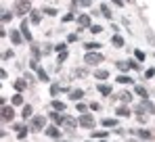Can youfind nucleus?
Listing matches in <instances>:
<instances>
[{"mask_svg": "<svg viewBox=\"0 0 155 142\" xmlns=\"http://www.w3.org/2000/svg\"><path fill=\"white\" fill-rule=\"evenodd\" d=\"M13 11H15V15L25 17V15H29V13H31V2H29V0H17Z\"/></svg>", "mask_w": 155, "mask_h": 142, "instance_id": "f257e3e1", "label": "nucleus"}, {"mask_svg": "<svg viewBox=\"0 0 155 142\" xmlns=\"http://www.w3.org/2000/svg\"><path fill=\"white\" fill-rule=\"evenodd\" d=\"M103 61H105V56L99 50H88L86 56H84V63H86V65H101Z\"/></svg>", "mask_w": 155, "mask_h": 142, "instance_id": "f03ea898", "label": "nucleus"}, {"mask_svg": "<svg viewBox=\"0 0 155 142\" xmlns=\"http://www.w3.org/2000/svg\"><path fill=\"white\" fill-rule=\"evenodd\" d=\"M29 127H31V132H44V127H46V115H34L31 121H29Z\"/></svg>", "mask_w": 155, "mask_h": 142, "instance_id": "7ed1b4c3", "label": "nucleus"}, {"mask_svg": "<svg viewBox=\"0 0 155 142\" xmlns=\"http://www.w3.org/2000/svg\"><path fill=\"white\" fill-rule=\"evenodd\" d=\"M80 125L82 127H88V130H94V115H88V113H80Z\"/></svg>", "mask_w": 155, "mask_h": 142, "instance_id": "20e7f679", "label": "nucleus"}, {"mask_svg": "<svg viewBox=\"0 0 155 142\" xmlns=\"http://www.w3.org/2000/svg\"><path fill=\"white\" fill-rule=\"evenodd\" d=\"M13 107H15L13 102H11V105H2V121H4V123L15 119V109H13Z\"/></svg>", "mask_w": 155, "mask_h": 142, "instance_id": "39448f33", "label": "nucleus"}, {"mask_svg": "<svg viewBox=\"0 0 155 142\" xmlns=\"http://www.w3.org/2000/svg\"><path fill=\"white\" fill-rule=\"evenodd\" d=\"M44 134L52 138V140H61V130H59V125L54 123V125H48V127H44Z\"/></svg>", "mask_w": 155, "mask_h": 142, "instance_id": "423d86ee", "label": "nucleus"}, {"mask_svg": "<svg viewBox=\"0 0 155 142\" xmlns=\"http://www.w3.org/2000/svg\"><path fill=\"white\" fill-rule=\"evenodd\" d=\"M21 34H23V38H25L27 42H31V31H29V21H27V17H23L21 19Z\"/></svg>", "mask_w": 155, "mask_h": 142, "instance_id": "0eeeda50", "label": "nucleus"}, {"mask_svg": "<svg viewBox=\"0 0 155 142\" xmlns=\"http://www.w3.org/2000/svg\"><path fill=\"white\" fill-rule=\"evenodd\" d=\"M23 40H25V38H23L21 29H11V42H13L15 46H19V44H21Z\"/></svg>", "mask_w": 155, "mask_h": 142, "instance_id": "6e6552de", "label": "nucleus"}, {"mask_svg": "<svg viewBox=\"0 0 155 142\" xmlns=\"http://www.w3.org/2000/svg\"><path fill=\"white\" fill-rule=\"evenodd\" d=\"M76 125H80V119H76V117H69V115H65V121H63V127L65 130H76Z\"/></svg>", "mask_w": 155, "mask_h": 142, "instance_id": "1a4fd4ad", "label": "nucleus"}, {"mask_svg": "<svg viewBox=\"0 0 155 142\" xmlns=\"http://www.w3.org/2000/svg\"><path fill=\"white\" fill-rule=\"evenodd\" d=\"M76 21H78V25H80V27H90V15H86V13H80V15H78L76 17Z\"/></svg>", "mask_w": 155, "mask_h": 142, "instance_id": "9d476101", "label": "nucleus"}, {"mask_svg": "<svg viewBox=\"0 0 155 142\" xmlns=\"http://www.w3.org/2000/svg\"><path fill=\"white\" fill-rule=\"evenodd\" d=\"M42 15H44V13H42V11H34V8H31V13H29V21H31V23H40V21H42Z\"/></svg>", "mask_w": 155, "mask_h": 142, "instance_id": "9b49d317", "label": "nucleus"}, {"mask_svg": "<svg viewBox=\"0 0 155 142\" xmlns=\"http://www.w3.org/2000/svg\"><path fill=\"white\" fill-rule=\"evenodd\" d=\"M115 115H117V117H130L132 113H130V109L126 105H120V107L115 109Z\"/></svg>", "mask_w": 155, "mask_h": 142, "instance_id": "f8f14e48", "label": "nucleus"}, {"mask_svg": "<svg viewBox=\"0 0 155 142\" xmlns=\"http://www.w3.org/2000/svg\"><path fill=\"white\" fill-rule=\"evenodd\" d=\"M71 4H74V8H88V6H92V0H71Z\"/></svg>", "mask_w": 155, "mask_h": 142, "instance_id": "ddd939ff", "label": "nucleus"}, {"mask_svg": "<svg viewBox=\"0 0 155 142\" xmlns=\"http://www.w3.org/2000/svg\"><path fill=\"white\" fill-rule=\"evenodd\" d=\"M61 92H67V88L61 86V84H52L51 86V96H57V94H61Z\"/></svg>", "mask_w": 155, "mask_h": 142, "instance_id": "4468645a", "label": "nucleus"}, {"mask_svg": "<svg viewBox=\"0 0 155 142\" xmlns=\"http://www.w3.org/2000/svg\"><path fill=\"white\" fill-rule=\"evenodd\" d=\"M29 130H31L29 125H17V132H19V134H17V138H19V140H23V138L27 136V132H29Z\"/></svg>", "mask_w": 155, "mask_h": 142, "instance_id": "2eb2a0df", "label": "nucleus"}, {"mask_svg": "<svg viewBox=\"0 0 155 142\" xmlns=\"http://www.w3.org/2000/svg\"><path fill=\"white\" fill-rule=\"evenodd\" d=\"M69 98H71V100H82V98H84V90H80V88H78V90H69Z\"/></svg>", "mask_w": 155, "mask_h": 142, "instance_id": "dca6fc26", "label": "nucleus"}, {"mask_svg": "<svg viewBox=\"0 0 155 142\" xmlns=\"http://www.w3.org/2000/svg\"><path fill=\"white\" fill-rule=\"evenodd\" d=\"M99 11H101V15H103L105 19H109V21H111L113 13H111V8H109V4H101V8H99Z\"/></svg>", "mask_w": 155, "mask_h": 142, "instance_id": "f3484780", "label": "nucleus"}, {"mask_svg": "<svg viewBox=\"0 0 155 142\" xmlns=\"http://www.w3.org/2000/svg\"><path fill=\"white\" fill-rule=\"evenodd\" d=\"M134 134H136L138 138H145V140H151V138H153V134H151L149 130H134Z\"/></svg>", "mask_w": 155, "mask_h": 142, "instance_id": "a211bd4d", "label": "nucleus"}, {"mask_svg": "<svg viewBox=\"0 0 155 142\" xmlns=\"http://www.w3.org/2000/svg\"><path fill=\"white\" fill-rule=\"evenodd\" d=\"M97 90H99L103 96H111V94H113V92H111V86H107V84H99Z\"/></svg>", "mask_w": 155, "mask_h": 142, "instance_id": "6ab92c4d", "label": "nucleus"}, {"mask_svg": "<svg viewBox=\"0 0 155 142\" xmlns=\"http://www.w3.org/2000/svg\"><path fill=\"white\" fill-rule=\"evenodd\" d=\"M13 86H15L17 92H23L27 88V79H17V82H13Z\"/></svg>", "mask_w": 155, "mask_h": 142, "instance_id": "aec40b11", "label": "nucleus"}, {"mask_svg": "<svg viewBox=\"0 0 155 142\" xmlns=\"http://www.w3.org/2000/svg\"><path fill=\"white\" fill-rule=\"evenodd\" d=\"M31 113H34V109H31V105H23V113H21V117H23V119L27 121V119H31V117H34Z\"/></svg>", "mask_w": 155, "mask_h": 142, "instance_id": "412c9836", "label": "nucleus"}, {"mask_svg": "<svg viewBox=\"0 0 155 142\" xmlns=\"http://www.w3.org/2000/svg\"><path fill=\"white\" fill-rule=\"evenodd\" d=\"M90 138L94 140V138H99V140H105V138H109V132L103 130V132H90Z\"/></svg>", "mask_w": 155, "mask_h": 142, "instance_id": "4be33fe9", "label": "nucleus"}, {"mask_svg": "<svg viewBox=\"0 0 155 142\" xmlns=\"http://www.w3.org/2000/svg\"><path fill=\"white\" fill-rule=\"evenodd\" d=\"M94 77L103 82V79H107V77H109V71H107V69H94Z\"/></svg>", "mask_w": 155, "mask_h": 142, "instance_id": "5701e85b", "label": "nucleus"}, {"mask_svg": "<svg viewBox=\"0 0 155 142\" xmlns=\"http://www.w3.org/2000/svg\"><path fill=\"white\" fill-rule=\"evenodd\" d=\"M115 82H117V84H124V86H126V84H134V79H132L130 75H117Z\"/></svg>", "mask_w": 155, "mask_h": 142, "instance_id": "b1692460", "label": "nucleus"}, {"mask_svg": "<svg viewBox=\"0 0 155 142\" xmlns=\"http://www.w3.org/2000/svg\"><path fill=\"white\" fill-rule=\"evenodd\" d=\"M11 102H13L15 107H19V105H23V94H21V92H17V94H13V98H11Z\"/></svg>", "mask_w": 155, "mask_h": 142, "instance_id": "393cba45", "label": "nucleus"}, {"mask_svg": "<svg viewBox=\"0 0 155 142\" xmlns=\"http://www.w3.org/2000/svg\"><path fill=\"white\" fill-rule=\"evenodd\" d=\"M117 98H120L122 102H126V105H128V102H132V98H134V96H132V92H122Z\"/></svg>", "mask_w": 155, "mask_h": 142, "instance_id": "a878e982", "label": "nucleus"}, {"mask_svg": "<svg viewBox=\"0 0 155 142\" xmlns=\"http://www.w3.org/2000/svg\"><path fill=\"white\" fill-rule=\"evenodd\" d=\"M134 92H136L138 96H143V98H149V92H147V88H145V86H136V88H134Z\"/></svg>", "mask_w": 155, "mask_h": 142, "instance_id": "bb28decb", "label": "nucleus"}, {"mask_svg": "<svg viewBox=\"0 0 155 142\" xmlns=\"http://www.w3.org/2000/svg\"><path fill=\"white\" fill-rule=\"evenodd\" d=\"M103 125H105V127H117V119L105 117V119H103Z\"/></svg>", "mask_w": 155, "mask_h": 142, "instance_id": "cd10ccee", "label": "nucleus"}, {"mask_svg": "<svg viewBox=\"0 0 155 142\" xmlns=\"http://www.w3.org/2000/svg\"><path fill=\"white\" fill-rule=\"evenodd\" d=\"M111 42H113V46H117V48L124 46V38H122V36H117V34H115V36L111 38Z\"/></svg>", "mask_w": 155, "mask_h": 142, "instance_id": "c85d7f7f", "label": "nucleus"}, {"mask_svg": "<svg viewBox=\"0 0 155 142\" xmlns=\"http://www.w3.org/2000/svg\"><path fill=\"white\" fill-rule=\"evenodd\" d=\"M15 13V11H13ZM13 13L11 11H2V23H8L11 19H13Z\"/></svg>", "mask_w": 155, "mask_h": 142, "instance_id": "c756f323", "label": "nucleus"}, {"mask_svg": "<svg viewBox=\"0 0 155 142\" xmlns=\"http://www.w3.org/2000/svg\"><path fill=\"white\" fill-rule=\"evenodd\" d=\"M52 109H57V111H63V113H65V102H61V100H52Z\"/></svg>", "mask_w": 155, "mask_h": 142, "instance_id": "7c9ffc66", "label": "nucleus"}, {"mask_svg": "<svg viewBox=\"0 0 155 142\" xmlns=\"http://www.w3.org/2000/svg\"><path fill=\"white\" fill-rule=\"evenodd\" d=\"M84 48H86V50H99V48H101V44H99V42H86V44H84Z\"/></svg>", "mask_w": 155, "mask_h": 142, "instance_id": "2f4dec72", "label": "nucleus"}, {"mask_svg": "<svg viewBox=\"0 0 155 142\" xmlns=\"http://www.w3.org/2000/svg\"><path fill=\"white\" fill-rule=\"evenodd\" d=\"M143 107H145V111H149V113H155V107H153V102H149L147 98L143 100Z\"/></svg>", "mask_w": 155, "mask_h": 142, "instance_id": "473e14b6", "label": "nucleus"}, {"mask_svg": "<svg viewBox=\"0 0 155 142\" xmlns=\"http://www.w3.org/2000/svg\"><path fill=\"white\" fill-rule=\"evenodd\" d=\"M88 109H90V107H86L84 102H80V100H78V102H76V111H78V113H86Z\"/></svg>", "mask_w": 155, "mask_h": 142, "instance_id": "72a5a7b5", "label": "nucleus"}, {"mask_svg": "<svg viewBox=\"0 0 155 142\" xmlns=\"http://www.w3.org/2000/svg\"><path fill=\"white\" fill-rule=\"evenodd\" d=\"M128 63H130V69H132V71H138V69H140V65H138L140 61H136V59H128Z\"/></svg>", "mask_w": 155, "mask_h": 142, "instance_id": "f704fd0d", "label": "nucleus"}, {"mask_svg": "<svg viewBox=\"0 0 155 142\" xmlns=\"http://www.w3.org/2000/svg\"><path fill=\"white\" fill-rule=\"evenodd\" d=\"M38 79H40V82H48V73L44 69H38Z\"/></svg>", "mask_w": 155, "mask_h": 142, "instance_id": "c9c22d12", "label": "nucleus"}, {"mask_svg": "<svg viewBox=\"0 0 155 142\" xmlns=\"http://www.w3.org/2000/svg\"><path fill=\"white\" fill-rule=\"evenodd\" d=\"M42 13H44V15L54 17V15H57V8H52V6H44V8H42Z\"/></svg>", "mask_w": 155, "mask_h": 142, "instance_id": "e433bc0d", "label": "nucleus"}, {"mask_svg": "<svg viewBox=\"0 0 155 142\" xmlns=\"http://www.w3.org/2000/svg\"><path fill=\"white\" fill-rule=\"evenodd\" d=\"M74 19H76V15H74V13H67V15H63V17H61V21H63V23H69V21H74Z\"/></svg>", "mask_w": 155, "mask_h": 142, "instance_id": "4c0bfd02", "label": "nucleus"}, {"mask_svg": "<svg viewBox=\"0 0 155 142\" xmlns=\"http://www.w3.org/2000/svg\"><path fill=\"white\" fill-rule=\"evenodd\" d=\"M134 56H136V61H140V63H143V61L147 59V54H145L143 50H134Z\"/></svg>", "mask_w": 155, "mask_h": 142, "instance_id": "58836bf2", "label": "nucleus"}, {"mask_svg": "<svg viewBox=\"0 0 155 142\" xmlns=\"http://www.w3.org/2000/svg\"><path fill=\"white\" fill-rule=\"evenodd\" d=\"M117 69H120V71H128L130 69V63H128V61H120V63H117Z\"/></svg>", "mask_w": 155, "mask_h": 142, "instance_id": "ea45409f", "label": "nucleus"}, {"mask_svg": "<svg viewBox=\"0 0 155 142\" xmlns=\"http://www.w3.org/2000/svg\"><path fill=\"white\" fill-rule=\"evenodd\" d=\"M27 65H29V69H34V71L40 69V63H38V59H31V61H29Z\"/></svg>", "mask_w": 155, "mask_h": 142, "instance_id": "a19ab883", "label": "nucleus"}, {"mask_svg": "<svg viewBox=\"0 0 155 142\" xmlns=\"http://www.w3.org/2000/svg\"><path fill=\"white\" fill-rule=\"evenodd\" d=\"M88 29H90V34H101V31H103V27H101V25H90V27H88Z\"/></svg>", "mask_w": 155, "mask_h": 142, "instance_id": "79ce46f5", "label": "nucleus"}, {"mask_svg": "<svg viewBox=\"0 0 155 142\" xmlns=\"http://www.w3.org/2000/svg\"><path fill=\"white\" fill-rule=\"evenodd\" d=\"M31 54H34V59H40L42 52H40V48H38V46H31Z\"/></svg>", "mask_w": 155, "mask_h": 142, "instance_id": "37998d69", "label": "nucleus"}, {"mask_svg": "<svg viewBox=\"0 0 155 142\" xmlns=\"http://www.w3.org/2000/svg\"><path fill=\"white\" fill-rule=\"evenodd\" d=\"M65 59H67V50L59 52V65H61V63H65Z\"/></svg>", "mask_w": 155, "mask_h": 142, "instance_id": "c03bdc74", "label": "nucleus"}, {"mask_svg": "<svg viewBox=\"0 0 155 142\" xmlns=\"http://www.w3.org/2000/svg\"><path fill=\"white\" fill-rule=\"evenodd\" d=\"M54 50H57V52H63V50H67V44H63V42H61V44H57V46H54Z\"/></svg>", "mask_w": 155, "mask_h": 142, "instance_id": "a18cd8bd", "label": "nucleus"}, {"mask_svg": "<svg viewBox=\"0 0 155 142\" xmlns=\"http://www.w3.org/2000/svg\"><path fill=\"white\" fill-rule=\"evenodd\" d=\"M52 50H54V46H51V44H46V46H44V50H42V52H44V54H51Z\"/></svg>", "mask_w": 155, "mask_h": 142, "instance_id": "49530a36", "label": "nucleus"}, {"mask_svg": "<svg viewBox=\"0 0 155 142\" xmlns=\"http://www.w3.org/2000/svg\"><path fill=\"white\" fill-rule=\"evenodd\" d=\"M67 42H78V34H69L67 36Z\"/></svg>", "mask_w": 155, "mask_h": 142, "instance_id": "de8ad7c7", "label": "nucleus"}, {"mask_svg": "<svg viewBox=\"0 0 155 142\" xmlns=\"http://www.w3.org/2000/svg\"><path fill=\"white\" fill-rule=\"evenodd\" d=\"M99 109H101L99 102H90V111H99Z\"/></svg>", "mask_w": 155, "mask_h": 142, "instance_id": "09e8293b", "label": "nucleus"}, {"mask_svg": "<svg viewBox=\"0 0 155 142\" xmlns=\"http://www.w3.org/2000/svg\"><path fill=\"white\" fill-rule=\"evenodd\" d=\"M145 75H147V77L151 79V77H153V75H155V69H147V73H145Z\"/></svg>", "mask_w": 155, "mask_h": 142, "instance_id": "8fccbe9b", "label": "nucleus"}, {"mask_svg": "<svg viewBox=\"0 0 155 142\" xmlns=\"http://www.w3.org/2000/svg\"><path fill=\"white\" fill-rule=\"evenodd\" d=\"M111 2H113V4H115V6H120V8H122V6H124V0H111Z\"/></svg>", "mask_w": 155, "mask_h": 142, "instance_id": "3c124183", "label": "nucleus"}, {"mask_svg": "<svg viewBox=\"0 0 155 142\" xmlns=\"http://www.w3.org/2000/svg\"><path fill=\"white\" fill-rule=\"evenodd\" d=\"M4 59H13V50H6L4 52Z\"/></svg>", "mask_w": 155, "mask_h": 142, "instance_id": "603ef678", "label": "nucleus"}, {"mask_svg": "<svg viewBox=\"0 0 155 142\" xmlns=\"http://www.w3.org/2000/svg\"><path fill=\"white\" fill-rule=\"evenodd\" d=\"M128 2H130V0H128Z\"/></svg>", "mask_w": 155, "mask_h": 142, "instance_id": "864d4df0", "label": "nucleus"}]
</instances>
